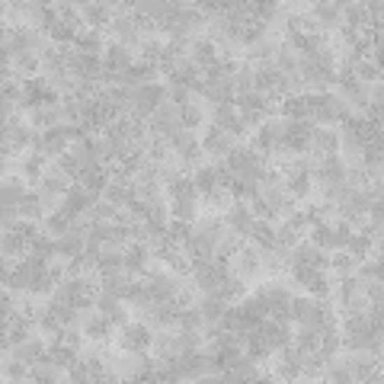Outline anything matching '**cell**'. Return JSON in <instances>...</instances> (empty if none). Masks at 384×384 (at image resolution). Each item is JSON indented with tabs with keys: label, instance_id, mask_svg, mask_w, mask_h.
Segmentation results:
<instances>
[{
	"label": "cell",
	"instance_id": "obj_26",
	"mask_svg": "<svg viewBox=\"0 0 384 384\" xmlns=\"http://www.w3.org/2000/svg\"><path fill=\"white\" fill-rule=\"evenodd\" d=\"M68 378H71V381H77V384H90L93 381V371H90V365H87L80 355H77L74 365L68 369Z\"/></svg>",
	"mask_w": 384,
	"mask_h": 384
},
{
	"label": "cell",
	"instance_id": "obj_19",
	"mask_svg": "<svg viewBox=\"0 0 384 384\" xmlns=\"http://www.w3.org/2000/svg\"><path fill=\"white\" fill-rule=\"evenodd\" d=\"M68 231H71V218H64L61 211H55V215H45V218H42V234H45V237H52V241L64 237Z\"/></svg>",
	"mask_w": 384,
	"mask_h": 384
},
{
	"label": "cell",
	"instance_id": "obj_22",
	"mask_svg": "<svg viewBox=\"0 0 384 384\" xmlns=\"http://www.w3.org/2000/svg\"><path fill=\"white\" fill-rule=\"evenodd\" d=\"M346 253L353 256V259H365V256L371 253V237L362 231H353L346 241Z\"/></svg>",
	"mask_w": 384,
	"mask_h": 384
},
{
	"label": "cell",
	"instance_id": "obj_21",
	"mask_svg": "<svg viewBox=\"0 0 384 384\" xmlns=\"http://www.w3.org/2000/svg\"><path fill=\"white\" fill-rule=\"evenodd\" d=\"M202 122H205V103H199V99L192 97L186 106H183V128L196 131V128L202 125Z\"/></svg>",
	"mask_w": 384,
	"mask_h": 384
},
{
	"label": "cell",
	"instance_id": "obj_9",
	"mask_svg": "<svg viewBox=\"0 0 384 384\" xmlns=\"http://www.w3.org/2000/svg\"><path fill=\"white\" fill-rule=\"evenodd\" d=\"M80 330L87 339H97V343H103L106 336H109V330H113V324H109V317L99 314V311H93L90 317H83L80 320Z\"/></svg>",
	"mask_w": 384,
	"mask_h": 384
},
{
	"label": "cell",
	"instance_id": "obj_25",
	"mask_svg": "<svg viewBox=\"0 0 384 384\" xmlns=\"http://www.w3.org/2000/svg\"><path fill=\"white\" fill-rule=\"evenodd\" d=\"M259 199L266 202V208L272 211V218L282 211V205L288 202V196H285V189H259Z\"/></svg>",
	"mask_w": 384,
	"mask_h": 384
},
{
	"label": "cell",
	"instance_id": "obj_20",
	"mask_svg": "<svg viewBox=\"0 0 384 384\" xmlns=\"http://www.w3.org/2000/svg\"><path fill=\"white\" fill-rule=\"evenodd\" d=\"M29 196V189L23 186V183L20 180H10V176H3V205H7V208H16V205L23 202V199Z\"/></svg>",
	"mask_w": 384,
	"mask_h": 384
},
{
	"label": "cell",
	"instance_id": "obj_24",
	"mask_svg": "<svg viewBox=\"0 0 384 384\" xmlns=\"http://www.w3.org/2000/svg\"><path fill=\"white\" fill-rule=\"evenodd\" d=\"M285 196L294 199V202H304L311 196V173H298L294 180L285 183Z\"/></svg>",
	"mask_w": 384,
	"mask_h": 384
},
{
	"label": "cell",
	"instance_id": "obj_14",
	"mask_svg": "<svg viewBox=\"0 0 384 384\" xmlns=\"http://www.w3.org/2000/svg\"><path fill=\"white\" fill-rule=\"evenodd\" d=\"M93 160H97L99 166L119 160V148H115V141L109 135H97V138H93Z\"/></svg>",
	"mask_w": 384,
	"mask_h": 384
},
{
	"label": "cell",
	"instance_id": "obj_27",
	"mask_svg": "<svg viewBox=\"0 0 384 384\" xmlns=\"http://www.w3.org/2000/svg\"><path fill=\"white\" fill-rule=\"evenodd\" d=\"M119 301H122L119 294L103 292V288H99V294H97V301H93V304H97V311H99V314H106V317H109L115 308H119Z\"/></svg>",
	"mask_w": 384,
	"mask_h": 384
},
{
	"label": "cell",
	"instance_id": "obj_23",
	"mask_svg": "<svg viewBox=\"0 0 384 384\" xmlns=\"http://www.w3.org/2000/svg\"><path fill=\"white\" fill-rule=\"evenodd\" d=\"M16 211H20V218H23V221H42V218H45V208H42V202H38L36 192H29L23 202L16 205Z\"/></svg>",
	"mask_w": 384,
	"mask_h": 384
},
{
	"label": "cell",
	"instance_id": "obj_13",
	"mask_svg": "<svg viewBox=\"0 0 384 384\" xmlns=\"http://www.w3.org/2000/svg\"><path fill=\"white\" fill-rule=\"evenodd\" d=\"M3 256L26 259V256H29V237H26L23 231H7L3 234Z\"/></svg>",
	"mask_w": 384,
	"mask_h": 384
},
{
	"label": "cell",
	"instance_id": "obj_11",
	"mask_svg": "<svg viewBox=\"0 0 384 384\" xmlns=\"http://www.w3.org/2000/svg\"><path fill=\"white\" fill-rule=\"evenodd\" d=\"M324 378L327 381H353V369H349V359H339V355H327L324 359Z\"/></svg>",
	"mask_w": 384,
	"mask_h": 384
},
{
	"label": "cell",
	"instance_id": "obj_8",
	"mask_svg": "<svg viewBox=\"0 0 384 384\" xmlns=\"http://www.w3.org/2000/svg\"><path fill=\"white\" fill-rule=\"evenodd\" d=\"M308 151H314V154H336V151H339L336 125H333V128H314V135H311V148H308Z\"/></svg>",
	"mask_w": 384,
	"mask_h": 384
},
{
	"label": "cell",
	"instance_id": "obj_3",
	"mask_svg": "<svg viewBox=\"0 0 384 384\" xmlns=\"http://www.w3.org/2000/svg\"><path fill=\"white\" fill-rule=\"evenodd\" d=\"M308 16L314 20L317 29L324 32V36H327V32H339V29H343V16H339L336 3H314Z\"/></svg>",
	"mask_w": 384,
	"mask_h": 384
},
{
	"label": "cell",
	"instance_id": "obj_7",
	"mask_svg": "<svg viewBox=\"0 0 384 384\" xmlns=\"http://www.w3.org/2000/svg\"><path fill=\"white\" fill-rule=\"evenodd\" d=\"M32 138H36V128L29 125H20V122L3 125V148H10V151H23L26 144H32Z\"/></svg>",
	"mask_w": 384,
	"mask_h": 384
},
{
	"label": "cell",
	"instance_id": "obj_10",
	"mask_svg": "<svg viewBox=\"0 0 384 384\" xmlns=\"http://www.w3.org/2000/svg\"><path fill=\"white\" fill-rule=\"evenodd\" d=\"M151 355H160V359H176V355H180V349H176V333L154 330V336H151Z\"/></svg>",
	"mask_w": 384,
	"mask_h": 384
},
{
	"label": "cell",
	"instance_id": "obj_4",
	"mask_svg": "<svg viewBox=\"0 0 384 384\" xmlns=\"http://www.w3.org/2000/svg\"><path fill=\"white\" fill-rule=\"evenodd\" d=\"M77 13L83 20V29H103V26L113 23L109 3H77Z\"/></svg>",
	"mask_w": 384,
	"mask_h": 384
},
{
	"label": "cell",
	"instance_id": "obj_17",
	"mask_svg": "<svg viewBox=\"0 0 384 384\" xmlns=\"http://www.w3.org/2000/svg\"><path fill=\"white\" fill-rule=\"evenodd\" d=\"M247 241H253L256 247H272V243H276V227H272V221L253 218V227H250Z\"/></svg>",
	"mask_w": 384,
	"mask_h": 384
},
{
	"label": "cell",
	"instance_id": "obj_30",
	"mask_svg": "<svg viewBox=\"0 0 384 384\" xmlns=\"http://www.w3.org/2000/svg\"><path fill=\"white\" fill-rule=\"evenodd\" d=\"M109 324H113V327H119V330H122V327H128V324H131V314H128L125 301H119V308H115L113 314H109Z\"/></svg>",
	"mask_w": 384,
	"mask_h": 384
},
{
	"label": "cell",
	"instance_id": "obj_12",
	"mask_svg": "<svg viewBox=\"0 0 384 384\" xmlns=\"http://www.w3.org/2000/svg\"><path fill=\"white\" fill-rule=\"evenodd\" d=\"M74 48H80L83 55H103V52H106L103 29H80V32H77Z\"/></svg>",
	"mask_w": 384,
	"mask_h": 384
},
{
	"label": "cell",
	"instance_id": "obj_16",
	"mask_svg": "<svg viewBox=\"0 0 384 384\" xmlns=\"http://www.w3.org/2000/svg\"><path fill=\"white\" fill-rule=\"evenodd\" d=\"M170 148H173L180 157H189L192 151H199L202 144H199V138H196V131H189V128H180L173 138H170Z\"/></svg>",
	"mask_w": 384,
	"mask_h": 384
},
{
	"label": "cell",
	"instance_id": "obj_29",
	"mask_svg": "<svg viewBox=\"0 0 384 384\" xmlns=\"http://www.w3.org/2000/svg\"><path fill=\"white\" fill-rule=\"evenodd\" d=\"M308 241H311V243H317V247H320V250H327V247H330V227H327V225L311 227Z\"/></svg>",
	"mask_w": 384,
	"mask_h": 384
},
{
	"label": "cell",
	"instance_id": "obj_1",
	"mask_svg": "<svg viewBox=\"0 0 384 384\" xmlns=\"http://www.w3.org/2000/svg\"><path fill=\"white\" fill-rule=\"evenodd\" d=\"M151 336H154L151 327L144 324V320H138V324L122 327L119 346L125 349V353H148V349H151Z\"/></svg>",
	"mask_w": 384,
	"mask_h": 384
},
{
	"label": "cell",
	"instance_id": "obj_5",
	"mask_svg": "<svg viewBox=\"0 0 384 384\" xmlns=\"http://www.w3.org/2000/svg\"><path fill=\"white\" fill-rule=\"evenodd\" d=\"M61 378H68V369H61V365L52 359V355H38V359L32 362V375H29V381L48 384V381H61Z\"/></svg>",
	"mask_w": 384,
	"mask_h": 384
},
{
	"label": "cell",
	"instance_id": "obj_6",
	"mask_svg": "<svg viewBox=\"0 0 384 384\" xmlns=\"http://www.w3.org/2000/svg\"><path fill=\"white\" fill-rule=\"evenodd\" d=\"M225 225L231 227L237 237H243V241H247V237H250V227H253V215H250L247 205H237V202H234L231 208L225 211Z\"/></svg>",
	"mask_w": 384,
	"mask_h": 384
},
{
	"label": "cell",
	"instance_id": "obj_31",
	"mask_svg": "<svg viewBox=\"0 0 384 384\" xmlns=\"http://www.w3.org/2000/svg\"><path fill=\"white\" fill-rule=\"evenodd\" d=\"M16 109H20V106H16L13 99L3 97V103H0V115H3V125H7V122H16Z\"/></svg>",
	"mask_w": 384,
	"mask_h": 384
},
{
	"label": "cell",
	"instance_id": "obj_18",
	"mask_svg": "<svg viewBox=\"0 0 384 384\" xmlns=\"http://www.w3.org/2000/svg\"><path fill=\"white\" fill-rule=\"evenodd\" d=\"M189 180H192V186H196V192H199V199H205L215 189V170H211V164H205V166H199V170H192L189 173Z\"/></svg>",
	"mask_w": 384,
	"mask_h": 384
},
{
	"label": "cell",
	"instance_id": "obj_28",
	"mask_svg": "<svg viewBox=\"0 0 384 384\" xmlns=\"http://www.w3.org/2000/svg\"><path fill=\"white\" fill-rule=\"evenodd\" d=\"M196 231H202V234H218L221 227H225V215H208V218H202V221H196Z\"/></svg>",
	"mask_w": 384,
	"mask_h": 384
},
{
	"label": "cell",
	"instance_id": "obj_15",
	"mask_svg": "<svg viewBox=\"0 0 384 384\" xmlns=\"http://www.w3.org/2000/svg\"><path fill=\"white\" fill-rule=\"evenodd\" d=\"M234 122H237V106H234V103L211 106V128H218V131H231Z\"/></svg>",
	"mask_w": 384,
	"mask_h": 384
},
{
	"label": "cell",
	"instance_id": "obj_2",
	"mask_svg": "<svg viewBox=\"0 0 384 384\" xmlns=\"http://www.w3.org/2000/svg\"><path fill=\"white\" fill-rule=\"evenodd\" d=\"M199 144H202L205 157H208V164H211V160H225V157H227V151H231V148H234L237 141H234V138L227 135V131H218V128H208V135H205Z\"/></svg>",
	"mask_w": 384,
	"mask_h": 384
}]
</instances>
